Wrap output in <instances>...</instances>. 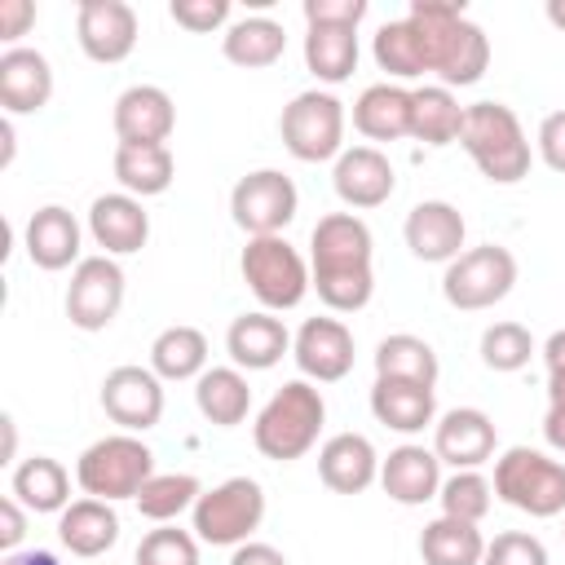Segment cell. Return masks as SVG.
<instances>
[{"instance_id":"9c48e42d","label":"cell","mask_w":565,"mask_h":565,"mask_svg":"<svg viewBox=\"0 0 565 565\" xmlns=\"http://www.w3.org/2000/svg\"><path fill=\"white\" fill-rule=\"evenodd\" d=\"M265 521V490L252 477H225L221 486L203 490L194 512H190V530L199 543L212 547H238L247 543Z\"/></svg>"},{"instance_id":"6da1fadb","label":"cell","mask_w":565,"mask_h":565,"mask_svg":"<svg viewBox=\"0 0 565 565\" xmlns=\"http://www.w3.org/2000/svg\"><path fill=\"white\" fill-rule=\"evenodd\" d=\"M371 225L353 212H327L309 234V278L331 313H358L375 296Z\"/></svg>"},{"instance_id":"ffe728a7","label":"cell","mask_w":565,"mask_h":565,"mask_svg":"<svg viewBox=\"0 0 565 565\" xmlns=\"http://www.w3.org/2000/svg\"><path fill=\"white\" fill-rule=\"evenodd\" d=\"M88 234L102 247V256H132L150 238V212L141 207V199H132L124 190L97 194L88 203Z\"/></svg>"},{"instance_id":"ee69618b","label":"cell","mask_w":565,"mask_h":565,"mask_svg":"<svg viewBox=\"0 0 565 565\" xmlns=\"http://www.w3.org/2000/svg\"><path fill=\"white\" fill-rule=\"evenodd\" d=\"M168 13H172L177 26H185L194 35H207V31L230 26V0H172Z\"/></svg>"},{"instance_id":"484cf974","label":"cell","mask_w":565,"mask_h":565,"mask_svg":"<svg viewBox=\"0 0 565 565\" xmlns=\"http://www.w3.org/2000/svg\"><path fill=\"white\" fill-rule=\"evenodd\" d=\"M57 539L71 556L93 561L119 543V516L106 499H71V508L57 512Z\"/></svg>"},{"instance_id":"e575fe53","label":"cell","mask_w":565,"mask_h":565,"mask_svg":"<svg viewBox=\"0 0 565 565\" xmlns=\"http://www.w3.org/2000/svg\"><path fill=\"white\" fill-rule=\"evenodd\" d=\"M305 66L318 84H344L358 71V31L353 26H309Z\"/></svg>"},{"instance_id":"cb8c5ba5","label":"cell","mask_w":565,"mask_h":565,"mask_svg":"<svg viewBox=\"0 0 565 565\" xmlns=\"http://www.w3.org/2000/svg\"><path fill=\"white\" fill-rule=\"evenodd\" d=\"M225 353L234 358L238 371H269L282 362V353H291V331L282 327L278 313L269 309H252L238 313L225 331Z\"/></svg>"},{"instance_id":"2e32d148","label":"cell","mask_w":565,"mask_h":565,"mask_svg":"<svg viewBox=\"0 0 565 565\" xmlns=\"http://www.w3.org/2000/svg\"><path fill=\"white\" fill-rule=\"evenodd\" d=\"M402 238L411 247L415 260L424 265H450L455 256H463V238H468V225H463V212L446 199H424L406 212V225H402Z\"/></svg>"},{"instance_id":"3957f363","label":"cell","mask_w":565,"mask_h":565,"mask_svg":"<svg viewBox=\"0 0 565 565\" xmlns=\"http://www.w3.org/2000/svg\"><path fill=\"white\" fill-rule=\"evenodd\" d=\"M459 146L468 150V159L477 163V172L494 185H516L530 172V137L516 119L512 106L503 102H472L463 106V128H459Z\"/></svg>"},{"instance_id":"4fadbf2b","label":"cell","mask_w":565,"mask_h":565,"mask_svg":"<svg viewBox=\"0 0 565 565\" xmlns=\"http://www.w3.org/2000/svg\"><path fill=\"white\" fill-rule=\"evenodd\" d=\"M102 411L124 433H146L163 419V380L150 366H115L102 380Z\"/></svg>"},{"instance_id":"d590c367","label":"cell","mask_w":565,"mask_h":565,"mask_svg":"<svg viewBox=\"0 0 565 565\" xmlns=\"http://www.w3.org/2000/svg\"><path fill=\"white\" fill-rule=\"evenodd\" d=\"M437 353L428 340L397 331L375 344V380H411V384H437Z\"/></svg>"},{"instance_id":"603a6c76","label":"cell","mask_w":565,"mask_h":565,"mask_svg":"<svg viewBox=\"0 0 565 565\" xmlns=\"http://www.w3.org/2000/svg\"><path fill=\"white\" fill-rule=\"evenodd\" d=\"M441 481H446V477H441V459H437L433 446L406 441V446L388 450V459H380V486H384V494H388L393 503H402V508H419V503L437 499Z\"/></svg>"},{"instance_id":"836d02e7","label":"cell","mask_w":565,"mask_h":565,"mask_svg":"<svg viewBox=\"0 0 565 565\" xmlns=\"http://www.w3.org/2000/svg\"><path fill=\"white\" fill-rule=\"evenodd\" d=\"M150 371L159 380H199L207 371V335L190 322L163 327L150 344Z\"/></svg>"},{"instance_id":"4dcf8cb0","label":"cell","mask_w":565,"mask_h":565,"mask_svg":"<svg viewBox=\"0 0 565 565\" xmlns=\"http://www.w3.org/2000/svg\"><path fill=\"white\" fill-rule=\"evenodd\" d=\"M9 494L26 512H66L71 508V472L53 455H31L13 468Z\"/></svg>"},{"instance_id":"7bdbcfd3","label":"cell","mask_w":565,"mask_h":565,"mask_svg":"<svg viewBox=\"0 0 565 565\" xmlns=\"http://www.w3.org/2000/svg\"><path fill=\"white\" fill-rule=\"evenodd\" d=\"M481 565H547V547L530 530H503L486 543Z\"/></svg>"},{"instance_id":"7402d4cb","label":"cell","mask_w":565,"mask_h":565,"mask_svg":"<svg viewBox=\"0 0 565 565\" xmlns=\"http://www.w3.org/2000/svg\"><path fill=\"white\" fill-rule=\"evenodd\" d=\"M53 97V66L40 49L13 44L0 53V106L4 115H35Z\"/></svg>"},{"instance_id":"52a82bcc","label":"cell","mask_w":565,"mask_h":565,"mask_svg":"<svg viewBox=\"0 0 565 565\" xmlns=\"http://www.w3.org/2000/svg\"><path fill=\"white\" fill-rule=\"evenodd\" d=\"M344 102L327 88H305L296 93L282 115H278V132L291 159L300 163H327L344 154Z\"/></svg>"},{"instance_id":"ac0fdd59","label":"cell","mask_w":565,"mask_h":565,"mask_svg":"<svg viewBox=\"0 0 565 565\" xmlns=\"http://www.w3.org/2000/svg\"><path fill=\"white\" fill-rule=\"evenodd\" d=\"M172 128H177V106L159 84H132L115 97L119 146H168Z\"/></svg>"},{"instance_id":"d4e9b609","label":"cell","mask_w":565,"mask_h":565,"mask_svg":"<svg viewBox=\"0 0 565 565\" xmlns=\"http://www.w3.org/2000/svg\"><path fill=\"white\" fill-rule=\"evenodd\" d=\"M318 477L335 494H362L380 481V455L362 433H335L318 446Z\"/></svg>"},{"instance_id":"83f0119b","label":"cell","mask_w":565,"mask_h":565,"mask_svg":"<svg viewBox=\"0 0 565 565\" xmlns=\"http://www.w3.org/2000/svg\"><path fill=\"white\" fill-rule=\"evenodd\" d=\"M353 128L366 141H397L411 137V88L384 79V84H366L353 102Z\"/></svg>"},{"instance_id":"44dd1931","label":"cell","mask_w":565,"mask_h":565,"mask_svg":"<svg viewBox=\"0 0 565 565\" xmlns=\"http://www.w3.org/2000/svg\"><path fill=\"white\" fill-rule=\"evenodd\" d=\"M79 238H84V230H79L75 212L62 207V203L35 207L31 221H26V230H22L26 256H31V265L44 269V274H57V269L79 265V260H84V256H79Z\"/></svg>"},{"instance_id":"74e56055","label":"cell","mask_w":565,"mask_h":565,"mask_svg":"<svg viewBox=\"0 0 565 565\" xmlns=\"http://www.w3.org/2000/svg\"><path fill=\"white\" fill-rule=\"evenodd\" d=\"M371 57H375V66H380L393 84H397V79H419V75H428L424 40H419V31H415L411 18L384 22V26L375 31V40H371Z\"/></svg>"},{"instance_id":"f907efd6","label":"cell","mask_w":565,"mask_h":565,"mask_svg":"<svg viewBox=\"0 0 565 565\" xmlns=\"http://www.w3.org/2000/svg\"><path fill=\"white\" fill-rule=\"evenodd\" d=\"M230 565H287V556H282L274 543H256V539H247V543L234 547Z\"/></svg>"},{"instance_id":"8d00e7d4","label":"cell","mask_w":565,"mask_h":565,"mask_svg":"<svg viewBox=\"0 0 565 565\" xmlns=\"http://www.w3.org/2000/svg\"><path fill=\"white\" fill-rule=\"evenodd\" d=\"M419 556H424V565H481L486 539L472 521L433 516L419 534Z\"/></svg>"},{"instance_id":"9a60e30c","label":"cell","mask_w":565,"mask_h":565,"mask_svg":"<svg viewBox=\"0 0 565 565\" xmlns=\"http://www.w3.org/2000/svg\"><path fill=\"white\" fill-rule=\"evenodd\" d=\"M291 358L309 384H335L353 371V331L340 318H305L291 335Z\"/></svg>"},{"instance_id":"681fc988","label":"cell","mask_w":565,"mask_h":565,"mask_svg":"<svg viewBox=\"0 0 565 565\" xmlns=\"http://www.w3.org/2000/svg\"><path fill=\"white\" fill-rule=\"evenodd\" d=\"M31 22H35V4L31 0H0V35L4 40L26 35Z\"/></svg>"},{"instance_id":"1f68e13d","label":"cell","mask_w":565,"mask_h":565,"mask_svg":"<svg viewBox=\"0 0 565 565\" xmlns=\"http://www.w3.org/2000/svg\"><path fill=\"white\" fill-rule=\"evenodd\" d=\"M463 106L446 84H419L411 88V137L424 146H450L459 141Z\"/></svg>"},{"instance_id":"5b68a950","label":"cell","mask_w":565,"mask_h":565,"mask_svg":"<svg viewBox=\"0 0 565 565\" xmlns=\"http://www.w3.org/2000/svg\"><path fill=\"white\" fill-rule=\"evenodd\" d=\"M154 477V450L137 437V433H110L97 437L93 446H84V455L75 459V481L88 499H137L141 486Z\"/></svg>"},{"instance_id":"11a10c76","label":"cell","mask_w":565,"mask_h":565,"mask_svg":"<svg viewBox=\"0 0 565 565\" xmlns=\"http://www.w3.org/2000/svg\"><path fill=\"white\" fill-rule=\"evenodd\" d=\"M0 424H4V459H13V441H18V433H13V419L4 415Z\"/></svg>"},{"instance_id":"8fae6325","label":"cell","mask_w":565,"mask_h":565,"mask_svg":"<svg viewBox=\"0 0 565 565\" xmlns=\"http://www.w3.org/2000/svg\"><path fill=\"white\" fill-rule=\"evenodd\" d=\"M296 207H300L296 181L278 168H256V172L238 177L230 190V216L247 238L282 234L296 221Z\"/></svg>"},{"instance_id":"d6a6232c","label":"cell","mask_w":565,"mask_h":565,"mask_svg":"<svg viewBox=\"0 0 565 565\" xmlns=\"http://www.w3.org/2000/svg\"><path fill=\"white\" fill-rule=\"evenodd\" d=\"M177 159L168 146H115V181L132 199H154L172 185Z\"/></svg>"},{"instance_id":"db71d44e","label":"cell","mask_w":565,"mask_h":565,"mask_svg":"<svg viewBox=\"0 0 565 565\" xmlns=\"http://www.w3.org/2000/svg\"><path fill=\"white\" fill-rule=\"evenodd\" d=\"M543 13H547V22H552L556 31H565V0H547Z\"/></svg>"},{"instance_id":"816d5d0a","label":"cell","mask_w":565,"mask_h":565,"mask_svg":"<svg viewBox=\"0 0 565 565\" xmlns=\"http://www.w3.org/2000/svg\"><path fill=\"white\" fill-rule=\"evenodd\" d=\"M543 437L552 450L565 455V402H547V415H543Z\"/></svg>"},{"instance_id":"f546056e","label":"cell","mask_w":565,"mask_h":565,"mask_svg":"<svg viewBox=\"0 0 565 565\" xmlns=\"http://www.w3.org/2000/svg\"><path fill=\"white\" fill-rule=\"evenodd\" d=\"M194 406L216 428H238L252 411V384L238 366H207L194 380Z\"/></svg>"},{"instance_id":"bcb514c9","label":"cell","mask_w":565,"mask_h":565,"mask_svg":"<svg viewBox=\"0 0 565 565\" xmlns=\"http://www.w3.org/2000/svg\"><path fill=\"white\" fill-rule=\"evenodd\" d=\"M534 146H539V159H543L552 172H561V177H565V110L543 115Z\"/></svg>"},{"instance_id":"30bf717a","label":"cell","mask_w":565,"mask_h":565,"mask_svg":"<svg viewBox=\"0 0 565 565\" xmlns=\"http://www.w3.org/2000/svg\"><path fill=\"white\" fill-rule=\"evenodd\" d=\"M516 287V256L499 243H481V247H463V256H455L441 274V296L450 309L477 313L499 305L508 291Z\"/></svg>"},{"instance_id":"7dc6e473","label":"cell","mask_w":565,"mask_h":565,"mask_svg":"<svg viewBox=\"0 0 565 565\" xmlns=\"http://www.w3.org/2000/svg\"><path fill=\"white\" fill-rule=\"evenodd\" d=\"M543 366H547V402H565V327L547 335Z\"/></svg>"},{"instance_id":"277c9868","label":"cell","mask_w":565,"mask_h":565,"mask_svg":"<svg viewBox=\"0 0 565 565\" xmlns=\"http://www.w3.org/2000/svg\"><path fill=\"white\" fill-rule=\"evenodd\" d=\"M327 424V402L318 393V384L309 380H287L260 411L252 424V441L265 459L274 463H291L300 455H309L318 446V433Z\"/></svg>"},{"instance_id":"f1b7e54d","label":"cell","mask_w":565,"mask_h":565,"mask_svg":"<svg viewBox=\"0 0 565 565\" xmlns=\"http://www.w3.org/2000/svg\"><path fill=\"white\" fill-rule=\"evenodd\" d=\"M221 53H225V62H234L243 71H265L287 53V31H282V22H274L265 13H247L225 26Z\"/></svg>"},{"instance_id":"f5cc1de1","label":"cell","mask_w":565,"mask_h":565,"mask_svg":"<svg viewBox=\"0 0 565 565\" xmlns=\"http://www.w3.org/2000/svg\"><path fill=\"white\" fill-rule=\"evenodd\" d=\"M0 565H62L53 552H44V547H31V552H9Z\"/></svg>"},{"instance_id":"8992f818","label":"cell","mask_w":565,"mask_h":565,"mask_svg":"<svg viewBox=\"0 0 565 565\" xmlns=\"http://www.w3.org/2000/svg\"><path fill=\"white\" fill-rule=\"evenodd\" d=\"M494 494L525 512V516H561L565 512V463L534 450V446H508L494 459Z\"/></svg>"},{"instance_id":"7c38bea8","label":"cell","mask_w":565,"mask_h":565,"mask_svg":"<svg viewBox=\"0 0 565 565\" xmlns=\"http://www.w3.org/2000/svg\"><path fill=\"white\" fill-rule=\"evenodd\" d=\"M124 309V269L115 256H84L66 282V318L79 331H106Z\"/></svg>"},{"instance_id":"60d3db41","label":"cell","mask_w":565,"mask_h":565,"mask_svg":"<svg viewBox=\"0 0 565 565\" xmlns=\"http://www.w3.org/2000/svg\"><path fill=\"white\" fill-rule=\"evenodd\" d=\"M534 358V335L521 327V322H490L481 331V362L499 375H512L521 371L525 362Z\"/></svg>"},{"instance_id":"e0dca14e","label":"cell","mask_w":565,"mask_h":565,"mask_svg":"<svg viewBox=\"0 0 565 565\" xmlns=\"http://www.w3.org/2000/svg\"><path fill=\"white\" fill-rule=\"evenodd\" d=\"M494 446H499L494 419L486 411H477V406H455V411H446L433 424V450L455 472H468V468L490 463L494 459Z\"/></svg>"},{"instance_id":"c3c4849f","label":"cell","mask_w":565,"mask_h":565,"mask_svg":"<svg viewBox=\"0 0 565 565\" xmlns=\"http://www.w3.org/2000/svg\"><path fill=\"white\" fill-rule=\"evenodd\" d=\"M22 539H26V508L9 494V499H0V552L4 556L18 552Z\"/></svg>"},{"instance_id":"4316f807","label":"cell","mask_w":565,"mask_h":565,"mask_svg":"<svg viewBox=\"0 0 565 565\" xmlns=\"http://www.w3.org/2000/svg\"><path fill=\"white\" fill-rule=\"evenodd\" d=\"M371 415L393 433H424L437 419V393L411 380H375L371 384Z\"/></svg>"},{"instance_id":"f6af8a7d","label":"cell","mask_w":565,"mask_h":565,"mask_svg":"<svg viewBox=\"0 0 565 565\" xmlns=\"http://www.w3.org/2000/svg\"><path fill=\"white\" fill-rule=\"evenodd\" d=\"M366 0H305V22L309 26H353L366 18Z\"/></svg>"},{"instance_id":"7a4b0ae2","label":"cell","mask_w":565,"mask_h":565,"mask_svg":"<svg viewBox=\"0 0 565 565\" xmlns=\"http://www.w3.org/2000/svg\"><path fill=\"white\" fill-rule=\"evenodd\" d=\"M406 18L415 22V31L424 40L428 75H437L450 93L468 88V84H477L486 75L490 35L468 18V9L459 0H415L406 9Z\"/></svg>"},{"instance_id":"5bb4252c","label":"cell","mask_w":565,"mask_h":565,"mask_svg":"<svg viewBox=\"0 0 565 565\" xmlns=\"http://www.w3.org/2000/svg\"><path fill=\"white\" fill-rule=\"evenodd\" d=\"M137 9L124 0H79L75 9V40L88 62H124L137 49Z\"/></svg>"},{"instance_id":"ba28073f","label":"cell","mask_w":565,"mask_h":565,"mask_svg":"<svg viewBox=\"0 0 565 565\" xmlns=\"http://www.w3.org/2000/svg\"><path fill=\"white\" fill-rule=\"evenodd\" d=\"M238 269H243V282L247 291L260 300V309L269 313H282V309H296L313 278H309V265L305 256L282 238V234H269V238H247L243 256H238Z\"/></svg>"},{"instance_id":"b9f144b4","label":"cell","mask_w":565,"mask_h":565,"mask_svg":"<svg viewBox=\"0 0 565 565\" xmlns=\"http://www.w3.org/2000/svg\"><path fill=\"white\" fill-rule=\"evenodd\" d=\"M132 565H199V539H194V530L154 525V530L137 543Z\"/></svg>"},{"instance_id":"d6986e66","label":"cell","mask_w":565,"mask_h":565,"mask_svg":"<svg viewBox=\"0 0 565 565\" xmlns=\"http://www.w3.org/2000/svg\"><path fill=\"white\" fill-rule=\"evenodd\" d=\"M331 185H335V194H340L344 207L366 212V207H380V203L393 199L397 172H393V163H388L384 150H375V146H349L335 159V168H331Z\"/></svg>"},{"instance_id":"ab89813d","label":"cell","mask_w":565,"mask_h":565,"mask_svg":"<svg viewBox=\"0 0 565 565\" xmlns=\"http://www.w3.org/2000/svg\"><path fill=\"white\" fill-rule=\"evenodd\" d=\"M437 503H441V516L481 525L486 512H490V503H494V486H490L477 468H468V472H450V477L441 481V490H437Z\"/></svg>"},{"instance_id":"f35d334b","label":"cell","mask_w":565,"mask_h":565,"mask_svg":"<svg viewBox=\"0 0 565 565\" xmlns=\"http://www.w3.org/2000/svg\"><path fill=\"white\" fill-rule=\"evenodd\" d=\"M199 494H203L199 477H190V472H154V477L141 486V494H137L132 503H137V512H141L146 521L172 525L181 512H194Z\"/></svg>"}]
</instances>
